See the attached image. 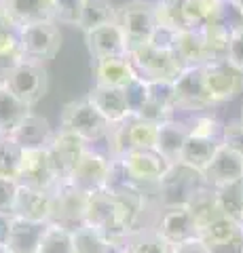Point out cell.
I'll list each match as a JSON object with an SVG mask.
<instances>
[{
  "mask_svg": "<svg viewBox=\"0 0 243 253\" xmlns=\"http://www.w3.org/2000/svg\"><path fill=\"white\" fill-rule=\"evenodd\" d=\"M59 129L74 133L76 137L85 139L91 146V144H96V141L108 137L112 126L108 125L106 118L85 97L78 101H70V104L64 106L61 116H59Z\"/></svg>",
  "mask_w": 243,
  "mask_h": 253,
  "instance_id": "2",
  "label": "cell"
},
{
  "mask_svg": "<svg viewBox=\"0 0 243 253\" xmlns=\"http://www.w3.org/2000/svg\"><path fill=\"white\" fill-rule=\"evenodd\" d=\"M38 253H74L72 232L66 230V228L49 224L41 241V247H38Z\"/></svg>",
  "mask_w": 243,
  "mask_h": 253,
  "instance_id": "37",
  "label": "cell"
},
{
  "mask_svg": "<svg viewBox=\"0 0 243 253\" xmlns=\"http://www.w3.org/2000/svg\"><path fill=\"white\" fill-rule=\"evenodd\" d=\"M74 239V253H123L121 247H116L106 239L99 230L91 226H81L72 232Z\"/></svg>",
  "mask_w": 243,
  "mask_h": 253,
  "instance_id": "32",
  "label": "cell"
},
{
  "mask_svg": "<svg viewBox=\"0 0 243 253\" xmlns=\"http://www.w3.org/2000/svg\"><path fill=\"white\" fill-rule=\"evenodd\" d=\"M154 232H159L169 245H182L186 241L199 239L197 224L188 205H176V207H159L154 217Z\"/></svg>",
  "mask_w": 243,
  "mask_h": 253,
  "instance_id": "12",
  "label": "cell"
},
{
  "mask_svg": "<svg viewBox=\"0 0 243 253\" xmlns=\"http://www.w3.org/2000/svg\"><path fill=\"white\" fill-rule=\"evenodd\" d=\"M188 135H197L205 139H216L222 144V131L224 123H220L211 112H197V114H188L184 121Z\"/></svg>",
  "mask_w": 243,
  "mask_h": 253,
  "instance_id": "34",
  "label": "cell"
},
{
  "mask_svg": "<svg viewBox=\"0 0 243 253\" xmlns=\"http://www.w3.org/2000/svg\"><path fill=\"white\" fill-rule=\"evenodd\" d=\"M9 26H11V21L6 19V15L2 13V9H0V34H2V32H4L6 28H9Z\"/></svg>",
  "mask_w": 243,
  "mask_h": 253,
  "instance_id": "45",
  "label": "cell"
},
{
  "mask_svg": "<svg viewBox=\"0 0 243 253\" xmlns=\"http://www.w3.org/2000/svg\"><path fill=\"white\" fill-rule=\"evenodd\" d=\"M87 148H89L87 141L76 137L74 133H68L61 129L55 133V139H53V144L49 146V156H51L53 169L57 173L59 184H64V181L70 179V175L74 173L78 161L83 158Z\"/></svg>",
  "mask_w": 243,
  "mask_h": 253,
  "instance_id": "14",
  "label": "cell"
},
{
  "mask_svg": "<svg viewBox=\"0 0 243 253\" xmlns=\"http://www.w3.org/2000/svg\"><path fill=\"white\" fill-rule=\"evenodd\" d=\"M89 104L108 121L110 126H116L131 118V108L127 101V93L123 89H108V86L93 84L87 93Z\"/></svg>",
  "mask_w": 243,
  "mask_h": 253,
  "instance_id": "16",
  "label": "cell"
},
{
  "mask_svg": "<svg viewBox=\"0 0 243 253\" xmlns=\"http://www.w3.org/2000/svg\"><path fill=\"white\" fill-rule=\"evenodd\" d=\"M188 209L193 213V219L197 224V230H205L209 224H214L216 219L224 217V213L218 205V199H216V192L214 188L209 186H203L197 194L188 201Z\"/></svg>",
  "mask_w": 243,
  "mask_h": 253,
  "instance_id": "27",
  "label": "cell"
},
{
  "mask_svg": "<svg viewBox=\"0 0 243 253\" xmlns=\"http://www.w3.org/2000/svg\"><path fill=\"white\" fill-rule=\"evenodd\" d=\"M127 57L133 70H136V76L146 83H159V81L174 83L184 70L174 51L156 46L152 42L131 46Z\"/></svg>",
  "mask_w": 243,
  "mask_h": 253,
  "instance_id": "1",
  "label": "cell"
},
{
  "mask_svg": "<svg viewBox=\"0 0 243 253\" xmlns=\"http://www.w3.org/2000/svg\"><path fill=\"white\" fill-rule=\"evenodd\" d=\"M91 74L96 76L97 86L108 89H127L136 81V70H133L129 57H108V59H93Z\"/></svg>",
  "mask_w": 243,
  "mask_h": 253,
  "instance_id": "18",
  "label": "cell"
},
{
  "mask_svg": "<svg viewBox=\"0 0 243 253\" xmlns=\"http://www.w3.org/2000/svg\"><path fill=\"white\" fill-rule=\"evenodd\" d=\"M23 150L11 137H0V177L17 181Z\"/></svg>",
  "mask_w": 243,
  "mask_h": 253,
  "instance_id": "36",
  "label": "cell"
},
{
  "mask_svg": "<svg viewBox=\"0 0 243 253\" xmlns=\"http://www.w3.org/2000/svg\"><path fill=\"white\" fill-rule=\"evenodd\" d=\"M123 253H174V245H169L159 232L142 230L129 236L125 243Z\"/></svg>",
  "mask_w": 243,
  "mask_h": 253,
  "instance_id": "35",
  "label": "cell"
},
{
  "mask_svg": "<svg viewBox=\"0 0 243 253\" xmlns=\"http://www.w3.org/2000/svg\"><path fill=\"white\" fill-rule=\"evenodd\" d=\"M205 184L203 173L186 167L182 163H174L167 175L156 186V205L159 207H176V205H188V201Z\"/></svg>",
  "mask_w": 243,
  "mask_h": 253,
  "instance_id": "3",
  "label": "cell"
},
{
  "mask_svg": "<svg viewBox=\"0 0 243 253\" xmlns=\"http://www.w3.org/2000/svg\"><path fill=\"white\" fill-rule=\"evenodd\" d=\"M47 228H49V224H43V221H30L13 215L11 232L4 247L11 253H38Z\"/></svg>",
  "mask_w": 243,
  "mask_h": 253,
  "instance_id": "22",
  "label": "cell"
},
{
  "mask_svg": "<svg viewBox=\"0 0 243 253\" xmlns=\"http://www.w3.org/2000/svg\"><path fill=\"white\" fill-rule=\"evenodd\" d=\"M186 139H188L186 125L180 121V118H171V121H165L159 125V135H156L154 150L165 158V161L174 165V163H180Z\"/></svg>",
  "mask_w": 243,
  "mask_h": 253,
  "instance_id": "23",
  "label": "cell"
},
{
  "mask_svg": "<svg viewBox=\"0 0 243 253\" xmlns=\"http://www.w3.org/2000/svg\"><path fill=\"white\" fill-rule=\"evenodd\" d=\"M17 184L34 190H47V192H53L59 186L49 150H23Z\"/></svg>",
  "mask_w": 243,
  "mask_h": 253,
  "instance_id": "13",
  "label": "cell"
},
{
  "mask_svg": "<svg viewBox=\"0 0 243 253\" xmlns=\"http://www.w3.org/2000/svg\"><path fill=\"white\" fill-rule=\"evenodd\" d=\"M110 165L112 158L108 154H101L96 148L85 150L83 158L78 161L74 173L70 175L68 184H72L76 190H81L85 194H96L106 190V181L110 175Z\"/></svg>",
  "mask_w": 243,
  "mask_h": 253,
  "instance_id": "11",
  "label": "cell"
},
{
  "mask_svg": "<svg viewBox=\"0 0 243 253\" xmlns=\"http://www.w3.org/2000/svg\"><path fill=\"white\" fill-rule=\"evenodd\" d=\"M17 190H19V184L15 179L0 177V213H11L13 215V205H15Z\"/></svg>",
  "mask_w": 243,
  "mask_h": 253,
  "instance_id": "41",
  "label": "cell"
},
{
  "mask_svg": "<svg viewBox=\"0 0 243 253\" xmlns=\"http://www.w3.org/2000/svg\"><path fill=\"white\" fill-rule=\"evenodd\" d=\"M235 30L243 32V11H239V17H237V23H235Z\"/></svg>",
  "mask_w": 243,
  "mask_h": 253,
  "instance_id": "46",
  "label": "cell"
},
{
  "mask_svg": "<svg viewBox=\"0 0 243 253\" xmlns=\"http://www.w3.org/2000/svg\"><path fill=\"white\" fill-rule=\"evenodd\" d=\"M4 86L15 97H19L23 104L32 108L45 97L47 89H49V74H47L43 63L23 59L4 81Z\"/></svg>",
  "mask_w": 243,
  "mask_h": 253,
  "instance_id": "9",
  "label": "cell"
},
{
  "mask_svg": "<svg viewBox=\"0 0 243 253\" xmlns=\"http://www.w3.org/2000/svg\"><path fill=\"white\" fill-rule=\"evenodd\" d=\"M55 133L57 131H53L47 118L32 112L19 125V129L13 133L11 139L21 150H49L53 139H55Z\"/></svg>",
  "mask_w": 243,
  "mask_h": 253,
  "instance_id": "21",
  "label": "cell"
},
{
  "mask_svg": "<svg viewBox=\"0 0 243 253\" xmlns=\"http://www.w3.org/2000/svg\"><path fill=\"white\" fill-rule=\"evenodd\" d=\"M0 253H11V251H9V249H6V247H4V245H0Z\"/></svg>",
  "mask_w": 243,
  "mask_h": 253,
  "instance_id": "48",
  "label": "cell"
},
{
  "mask_svg": "<svg viewBox=\"0 0 243 253\" xmlns=\"http://www.w3.org/2000/svg\"><path fill=\"white\" fill-rule=\"evenodd\" d=\"M222 146H226L229 150H233V152L243 156V121L241 118H233V121L224 123Z\"/></svg>",
  "mask_w": 243,
  "mask_h": 253,
  "instance_id": "40",
  "label": "cell"
},
{
  "mask_svg": "<svg viewBox=\"0 0 243 253\" xmlns=\"http://www.w3.org/2000/svg\"><path fill=\"white\" fill-rule=\"evenodd\" d=\"M83 0H53V21L78 28Z\"/></svg>",
  "mask_w": 243,
  "mask_h": 253,
  "instance_id": "39",
  "label": "cell"
},
{
  "mask_svg": "<svg viewBox=\"0 0 243 253\" xmlns=\"http://www.w3.org/2000/svg\"><path fill=\"white\" fill-rule=\"evenodd\" d=\"M23 61V51L19 42V28L9 26L0 34V84Z\"/></svg>",
  "mask_w": 243,
  "mask_h": 253,
  "instance_id": "30",
  "label": "cell"
},
{
  "mask_svg": "<svg viewBox=\"0 0 243 253\" xmlns=\"http://www.w3.org/2000/svg\"><path fill=\"white\" fill-rule=\"evenodd\" d=\"M174 89H176V114L211 112V108H216L214 99L207 93L205 81H203V66L184 68L182 74L174 81Z\"/></svg>",
  "mask_w": 243,
  "mask_h": 253,
  "instance_id": "6",
  "label": "cell"
},
{
  "mask_svg": "<svg viewBox=\"0 0 243 253\" xmlns=\"http://www.w3.org/2000/svg\"><path fill=\"white\" fill-rule=\"evenodd\" d=\"M112 21H116V6L110 0H83L81 21H78V28L83 32H91Z\"/></svg>",
  "mask_w": 243,
  "mask_h": 253,
  "instance_id": "31",
  "label": "cell"
},
{
  "mask_svg": "<svg viewBox=\"0 0 243 253\" xmlns=\"http://www.w3.org/2000/svg\"><path fill=\"white\" fill-rule=\"evenodd\" d=\"M116 23L121 26L129 49L144 42H150L156 30L154 4L146 0H129L116 6Z\"/></svg>",
  "mask_w": 243,
  "mask_h": 253,
  "instance_id": "4",
  "label": "cell"
},
{
  "mask_svg": "<svg viewBox=\"0 0 243 253\" xmlns=\"http://www.w3.org/2000/svg\"><path fill=\"white\" fill-rule=\"evenodd\" d=\"M233 30L224 26L222 21H214L201 30L203 46H205V57L207 63L211 61H224L229 59V44H231Z\"/></svg>",
  "mask_w": 243,
  "mask_h": 253,
  "instance_id": "28",
  "label": "cell"
},
{
  "mask_svg": "<svg viewBox=\"0 0 243 253\" xmlns=\"http://www.w3.org/2000/svg\"><path fill=\"white\" fill-rule=\"evenodd\" d=\"M11 224H13V215H11V213H0V245H4L6 239H9Z\"/></svg>",
  "mask_w": 243,
  "mask_h": 253,
  "instance_id": "44",
  "label": "cell"
},
{
  "mask_svg": "<svg viewBox=\"0 0 243 253\" xmlns=\"http://www.w3.org/2000/svg\"><path fill=\"white\" fill-rule=\"evenodd\" d=\"M85 42L93 59H108V57H127L129 44L125 38L121 26L116 21L106 23L101 28L85 32Z\"/></svg>",
  "mask_w": 243,
  "mask_h": 253,
  "instance_id": "15",
  "label": "cell"
},
{
  "mask_svg": "<svg viewBox=\"0 0 243 253\" xmlns=\"http://www.w3.org/2000/svg\"><path fill=\"white\" fill-rule=\"evenodd\" d=\"M174 253H211V251L201 243V239H193V241H186L182 245H176Z\"/></svg>",
  "mask_w": 243,
  "mask_h": 253,
  "instance_id": "43",
  "label": "cell"
},
{
  "mask_svg": "<svg viewBox=\"0 0 243 253\" xmlns=\"http://www.w3.org/2000/svg\"><path fill=\"white\" fill-rule=\"evenodd\" d=\"M231 2H233L235 6H237L239 11H243V0H231Z\"/></svg>",
  "mask_w": 243,
  "mask_h": 253,
  "instance_id": "47",
  "label": "cell"
},
{
  "mask_svg": "<svg viewBox=\"0 0 243 253\" xmlns=\"http://www.w3.org/2000/svg\"><path fill=\"white\" fill-rule=\"evenodd\" d=\"M229 61L243 70V32L233 30L229 44Z\"/></svg>",
  "mask_w": 243,
  "mask_h": 253,
  "instance_id": "42",
  "label": "cell"
},
{
  "mask_svg": "<svg viewBox=\"0 0 243 253\" xmlns=\"http://www.w3.org/2000/svg\"><path fill=\"white\" fill-rule=\"evenodd\" d=\"M171 51L176 53L178 61L182 63V68H201V66H205L207 63L201 32H194V30L178 32Z\"/></svg>",
  "mask_w": 243,
  "mask_h": 253,
  "instance_id": "25",
  "label": "cell"
},
{
  "mask_svg": "<svg viewBox=\"0 0 243 253\" xmlns=\"http://www.w3.org/2000/svg\"><path fill=\"white\" fill-rule=\"evenodd\" d=\"M0 9L15 28L53 21V0H0Z\"/></svg>",
  "mask_w": 243,
  "mask_h": 253,
  "instance_id": "20",
  "label": "cell"
},
{
  "mask_svg": "<svg viewBox=\"0 0 243 253\" xmlns=\"http://www.w3.org/2000/svg\"><path fill=\"white\" fill-rule=\"evenodd\" d=\"M243 236V226L239 221H235L231 217H220L216 219L214 224H209L205 230L199 232V239L201 243L205 245L209 251H214L218 247H224V245H229L233 241H237Z\"/></svg>",
  "mask_w": 243,
  "mask_h": 253,
  "instance_id": "29",
  "label": "cell"
},
{
  "mask_svg": "<svg viewBox=\"0 0 243 253\" xmlns=\"http://www.w3.org/2000/svg\"><path fill=\"white\" fill-rule=\"evenodd\" d=\"M154 13H156V26L165 28L171 32H182L186 30L184 19H182V11H180V2H159L154 4Z\"/></svg>",
  "mask_w": 243,
  "mask_h": 253,
  "instance_id": "38",
  "label": "cell"
},
{
  "mask_svg": "<svg viewBox=\"0 0 243 253\" xmlns=\"http://www.w3.org/2000/svg\"><path fill=\"white\" fill-rule=\"evenodd\" d=\"M51 209H53V192L19 186L17 196H15V205H13L15 217L49 224Z\"/></svg>",
  "mask_w": 243,
  "mask_h": 253,
  "instance_id": "19",
  "label": "cell"
},
{
  "mask_svg": "<svg viewBox=\"0 0 243 253\" xmlns=\"http://www.w3.org/2000/svg\"><path fill=\"white\" fill-rule=\"evenodd\" d=\"M19 42L23 59L45 63L57 55L61 46V34L55 21H38L19 28Z\"/></svg>",
  "mask_w": 243,
  "mask_h": 253,
  "instance_id": "5",
  "label": "cell"
},
{
  "mask_svg": "<svg viewBox=\"0 0 243 253\" xmlns=\"http://www.w3.org/2000/svg\"><path fill=\"white\" fill-rule=\"evenodd\" d=\"M203 179H205L209 188L226 186L233 184V181H243V156L233 152L226 146H220L216 156L207 165V169L203 171Z\"/></svg>",
  "mask_w": 243,
  "mask_h": 253,
  "instance_id": "17",
  "label": "cell"
},
{
  "mask_svg": "<svg viewBox=\"0 0 243 253\" xmlns=\"http://www.w3.org/2000/svg\"><path fill=\"white\" fill-rule=\"evenodd\" d=\"M159 2H169V4H174V2H180V0H159Z\"/></svg>",
  "mask_w": 243,
  "mask_h": 253,
  "instance_id": "49",
  "label": "cell"
},
{
  "mask_svg": "<svg viewBox=\"0 0 243 253\" xmlns=\"http://www.w3.org/2000/svg\"><path fill=\"white\" fill-rule=\"evenodd\" d=\"M203 81H205L209 97L214 104H224L233 101L243 93V70L237 68L229 59L211 61L203 66Z\"/></svg>",
  "mask_w": 243,
  "mask_h": 253,
  "instance_id": "10",
  "label": "cell"
},
{
  "mask_svg": "<svg viewBox=\"0 0 243 253\" xmlns=\"http://www.w3.org/2000/svg\"><path fill=\"white\" fill-rule=\"evenodd\" d=\"M89 194L76 190L72 184H59L53 190V209L49 224L66 228V230L74 232L76 228L85 226V213H87Z\"/></svg>",
  "mask_w": 243,
  "mask_h": 253,
  "instance_id": "7",
  "label": "cell"
},
{
  "mask_svg": "<svg viewBox=\"0 0 243 253\" xmlns=\"http://www.w3.org/2000/svg\"><path fill=\"white\" fill-rule=\"evenodd\" d=\"M239 118H241V121H243V108H241V114H239Z\"/></svg>",
  "mask_w": 243,
  "mask_h": 253,
  "instance_id": "50",
  "label": "cell"
},
{
  "mask_svg": "<svg viewBox=\"0 0 243 253\" xmlns=\"http://www.w3.org/2000/svg\"><path fill=\"white\" fill-rule=\"evenodd\" d=\"M218 205L226 217L239 221L243 226V181H233L226 186L214 188Z\"/></svg>",
  "mask_w": 243,
  "mask_h": 253,
  "instance_id": "33",
  "label": "cell"
},
{
  "mask_svg": "<svg viewBox=\"0 0 243 253\" xmlns=\"http://www.w3.org/2000/svg\"><path fill=\"white\" fill-rule=\"evenodd\" d=\"M30 114V106L15 97L4 84H0V137H11Z\"/></svg>",
  "mask_w": 243,
  "mask_h": 253,
  "instance_id": "24",
  "label": "cell"
},
{
  "mask_svg": "<svg viewBox=\"0 0 243 253\" xmlns=\"http://www.w3.org/2000/svg\"><path fill=\"white\" fill-rule=\"evenodd\" d=\"M119 161L123 163V167L133 184L146 190L150 188L154 192L159 181L171 169V163L165 161L156 150H133V152L121 156Z\"/></svg>",
  "mask_w": 243,
  "mask_h": 253,
  "instance_id": "8",
  "label": "cell"
},
{
  "mask_svg": "<svg viewBox=\"0 0 243 253\" xmlns=\"http://www.w3.org/2000/svg\"><path fill=\"white\" fill-rule=\"evenodd\" d=\"M222 144L216 139H205V137H197V135H188L184 150H182V156H180V163L191 167L194 171L203 173L207 169V165L211 163V158L216 156L218 148Z\"/></svg>",
  "mask_w": 243,
  "mask_h": 253,
  "instance_id": "26",
  "label": "cell"
}]
</instances>
